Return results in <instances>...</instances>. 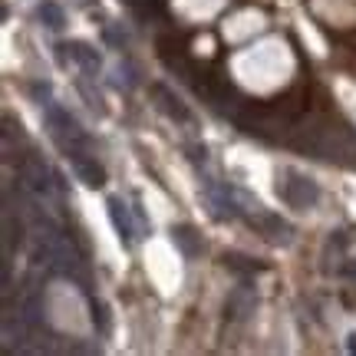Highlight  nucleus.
Masks as SVG:
<instances>
[{"instance_id": "obj_1", "label": "nucleus", "mask_w": 356, "mask_h": 356, "mask_svg": "<svg viewBox=\"0 0 356 356\" xmlns=\"http://www.w3.org/2000/svg\"><path fill=\"white\" fill-rule=\"evenodd\" d=\"M109 218H113V225L122 241L126 244L136 241V231H132V221H129V208L122 204V198H109Z\"/></svg>"}, {"instance_id": "obj_2", "label": "nucleus", "mask_w": 356, "mask_h": 356, "mask_svg": "<svg viewBox=\"0 0 356 356\" xmlns=\"http://www.w3.org/2000/svg\"><path fill=\"white\" fill-rule=\"evenodd\" d=\"M37 13H40V20L47 24V30H63L66 13H63V7H60L56 0H43V3L37 7Z\"/></svg>"}]
</instances>
